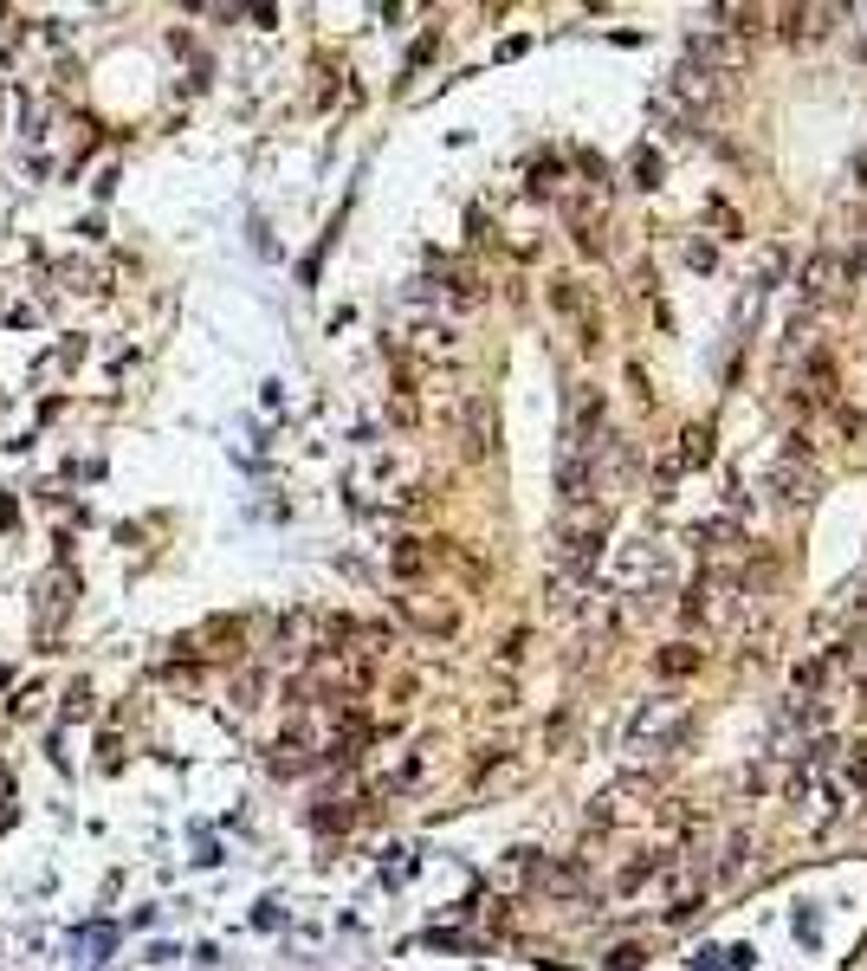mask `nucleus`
<instances>
[{
  "instance_id": "obj_1",
  "label": "nucleus",
  "mask_w": 867,
  "mask_h": 971,
  "mask_svg": "<svg viewBox=\"0 0 867 971\" xmlns=\"http://www.w3.org/2000/svg\"><path fill=\"white\" fill-rule=\"evenodd\" d=\"M835 279H842V259H835V253H816V259H809V272H803V305H809V311L829 305Z\"/></svg>"
},
{
  "instance_id": "obj_2",
  "label": "nucleus",
  "mask_w": 867,
  "mask_h": 971,
  "mask_svg": "<svg viewBox=\"0 0 867 971\" xmlns=\"http://www.w3.org/2000/svg\"><path fill=\"white\" fill-rule=\"evenodd\" d=\"M583 881H589V855L557 861V868L544 874V887H550V894H563V900H570V894H583Z\"/></svg>"
},
{
  "instance_id": "obj_3",
  "label": "nucleus",
  "mask_w": 867,
  "mask_h": 971,
  "mask_svg": "<svg viewBox=\"0 0 867 971\" xmlns=\"http://www.w3.org/2000/svg\"><path fill=\"white\" fill-rule=\"evenodd\" d=\"M654 667H660L667 680H680V674H693V667H699V648H686V641H673V648H660V654H654Z\"/></svg>"
},
{
  "instance_id": "obj_4",
  "label": "nucleus",
  "mask_w": 867,
  "mask_h": 971,
  "mask_svg": "<svg viewBox=\"0 0 867 971\" xmlns=\"http://www.w3.org/2000/svg\"><path fill=\"white\" fill-rule=\"evenodd\" d=\"M712 460V428H686L680 434V467H706Z\"/></svg>"
},
{
  "instance_id": "obj_5",
  "label": "nucleus",
  "mask_w": 867,
  "mask_h": 971,
  "mask_svg": "<svg viewBox=\"0 0 867 971\" xmlns=\"http://www.w3.org/2000/svg\"><path fill=\"white\" fill-rule=\"evenodd\" d=\"M466 434H473V441H466L473 454H486V447H492V434H499V428H492V408H486V402H473V421H466Z\"/></svg>"
},
{
  "instance_id": "obj_6",
  "label": "nucleus",
  "mask_w": 867,
  "mask_h": 971,
  "mask_svg": "<svg viewBox=\"0 0 867 971\" xmlns=\"http://www.w3.org/2000/svg\"><path fill=\"white\" fill-rule=\"evenodd\" d=\"M809 382H816L809 395H835V363L829 357H809Z\"/></svg>"
},
{
  "instance_id": "obj_7",
  "label": "nucleus",
  "mask_w": 867,
  "mask_h": 971,
  "mask_svg": "<svg viewBox=\"0 0 867 971\" xmlns=\"http://www.w3.org/2000/svg\"><path fill=\"white\" fill-rule=\"evenodd\" d=\"M660 868V861L654 855H641V861H628V868H622V887H641V881H648V874Z\"/></svg>"
},
{
  "instance_id": "obj_8",
  "label": "nucleus",
  "mask_w": 867,
  "mask_h": 971,
  "mask_svg": "<svg viewBox=\"0 0 867 971\" xmlns=\"http://www.w3.org/2000/svg\"><path fill=\"white\" fill-rule=\"evenodd\" d=\"M641 959H648V952H641V946H615V959H609V965H622V971H635Z\"/></svg>"
},
{
  "instance_id": "obj_9",
  "label": "nucleus",
  "mask_w": 867,
  "mask_h": 971,
  "mask_svg": "<svg viewBox=\"0 0 867 971\" xmlns=\"http://www.w3.org/2000/svg\"><path fill=\"white\" fill-rule=\"evenodd\" d=\"M816 680H822V661H803V667H796V687H803V693L816 687Z\"/></svg>"
},
{
  "instance_id": "obj_10",
  "label": "nucleus",
  "mask_w": 867,
  "mask_h": 971,
  "mask_svg": "<svg viewBox=\"0 0 867 971\" xmlns=\"http://www.w3.org/2000/svg\"><path fill=\"white\" fill-rule=\"evenodd\" d=\"M550 298H557V311H576V285L570 279H557V292H550Z\"/></svg>"
},
{
  "instance_id": "obj_11",
  "label": "nucleus",
  "mask_w": 867,
  "mask_h": 971,
  "mask_svg": "<svg viewBox=\"0 0 867 971\" xmlns=\"http://www.w3.org/2000/svg\"><path fill=\"white\" fill-rule=\"evenodd\" d=\"M635 175H641V188H654V175H660V162H654V156H635Z\"/></svg>"
},
{
  "instance_id": "obj_12",
  "label": "nucleus",
  "mask_w": 867,
  "mask_h": 971,
  "mask_svg": "<svg viewBox=\"0 0 867 971\" xmlns=\"http://www.w3.org/2000/svg\"><path fill=\"white\" fill-rule=\"evenodd\" d=\"M855 777L867 784V745H855Z\"/></svg>"
}]
</instances>
